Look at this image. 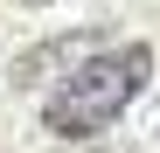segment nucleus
<instances>
[{"label":"nucleus","instance_id":"nucleus-3","mask_svg":"<svg viewBox=\"0 0 160 153\" xmlns=\"http://www.w3.org/2000/svg\"><path fill=\"white\" fill-rule=\"evenodd\" d=\"M28 7H42V0H28Z\"/></svg>","mask_w":160,"mask_h":153},{"label":"nucleus","instance_id":"nucleus-2","mask_svg":"<svg viewBox=\"0 0 160 153\" xmlns=\"http://www.w3.org/2000/svg\"><path fill=\"white\" fill-rule=\"evenodd\" d=\"M77 49H84V35H63V42H49V49H35V56H21V63H14V84H35L42 70H56V63H70Z\"/></svg>","mask_w":160,"mask_h":153},{"label":"nucleus","instance_id":"nucleus-1","mask_svg":"<svg viewBox=\"0 0 160 153\" xmlns=\"http://www.w3.org/2000/svg\"><path fill=\"white\" fill-rule=\"evenodd\" d=\"M146 76H153V49H146V42L104 49V56H91V63L42 105V125H49L56 139H91V132H104V125L146 91Z\"/></svg>","mask_w":160,"mask_h":153}]
</instances>
